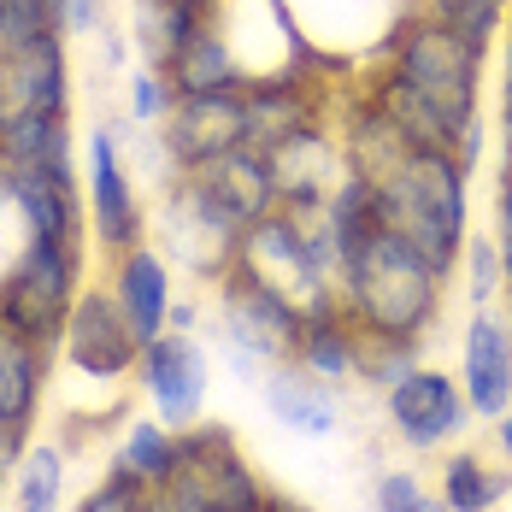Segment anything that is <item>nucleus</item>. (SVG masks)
I'll return each mask as SVG.
<instances>
[{
    "label": "nucleus",
    "instance_id": "obj_11",
    "mask_svg": "<svg viewBox=\"0 0 512 512\" xmlns=\"http://www.w3.org/2000/svg\"><path fill=\"white\" fill-rule=\"evenodd\" d=\"M136 383L148 389L159 424H171L177 436L195 430L206 418V389H212V359H206L201 336L195 330H165L159 342H148L142 365H136Z\"/></svg>",
    "mask_w": 512,
    "mask_h": 512
},
{
    "label": "nucleus",
    "instance_id": "obj_16",
    "mask_svg": "<svg viewBox=\"0 0 512 512\" xmlns=\"http://www.w3.org/2000/svg\"><path fill=\"white\" fill-rule=\"evenodd\" d=\"M183 177H189L206 201H212V212L230 218L242 236L254 230L259 218L277 212V171H271V159L259 154V148L218 154V159H206L201 171H183Z\"/></svg>",
    "mask_w": 512,
    "mask_h": 512
},
{
    "label": "nucleus",
    "instance_id": "obj_17",
    "mask_svg": "<svg viewBox=\"0 0 512 512\" xmlns=\"http://www.w3.org/2000/svg\"><path fill=\"white\" fill-rule=\"evenodd\" d=\"M465 401L477 418H501L512 407V324L495 307H477L460 342Z\"/></svg>",
    "mask_w": 512,
    "mask_h": 512
},
{
    "label": "nucleus",
    "instance_id": "obj_35",
    "mask_svg": "<svg viewBox=\"0 0 512 512\" xmlns=\"http://www.w3.org/2000/svg\"><path fill=\"white\" fill-rule=\"evenodd\" d=\"M53 12H59V36L71 42V36H95L106 24V0H53Z\"/></svg>",
    "mask_w": 512,
    "mask_h": 512
},
{
    "label": "nucleus",
    "instance_id": "obj_37",
    "mask_svg": "<svg viewBox=\"0 0 512 512\" xmlns=\"http://www.w3.org/2000/svg\"><path fill=\"white\" fill-rule=\"evenodd\" d=\"M495 248H501L507 289H512V165H501V189H495Z\"/></svg>",
    "mask_w": 512,
    "mask_h": 512
},
{
    "label": "nucleus",
    "instance_id": "obj_36",
    "mask_svg": "<svg viewBox=\"0 0 512 512\" xmlns=\"http://www.w3.org/2000/svg\"><path fill=\"white\" fill-rule=\"evenodd\" d=\"M24 454H30V424H24V418H6V412H0V489H6L12 477H18Z\"/></svg>",
    "mask_w": 512,
    "mask_h": 512
},
{
    "label": "nucleus",
    "instance_id": "obj_30",
    "mask_svg": "<svg viewBox=\"0 0 512 512\" xmlns=\"http://www.w3.org/2000/svg\"><path fill=\"white\" fill-rule=\"evenodd\" d=\"M171 106H177L171 77H165L159 65H148V59H136L130 77H124V112H130V124H165Z\"/></svg>",
    "mask_w": 512,
    "mask_h": 512
},
{
    "label": "nucleus",
    "instance_id": "obj_25",
    "mask_svg": "<svg viewBox=\"0 0 512 512\" xmlns=\"http://www.w3.org/2000/svg\"><path fill=\"white\" fill-rule=\"evenodd\" d=\"M436 495H442L448 512H495L512 495V465H495V460H483V454H471V448L448 454Z\"/></svg>",
    "mask_w": 512,
    "mask_h": 512
},
{
    "label": "nucleus",
    "instance_id": "obj_15",
    "mask_svg": "<svg viewBox=\"0 0 512 512\" xmlns=\"http://www.w3.org/2000/svg\"><path fill=\"white\" fill-rule=\"evenodd\" d=\"M0 195L24 218V236H53V242H77L89 248V201H83V177H59V171H6L0 165Z\"/></svg>",
    "mask_w": 512,
    "mask_h": 512
},
{
    "label": "nucleus",
    "instance_id": "obj_40",
    "mask_svg": "<svg viewBox=\"0 0 512 512\" xmlns=\"http://www.w3.org/2000/svg\"><path fill=\"white\" fill-rule=\"evenodd\" d=\"M142 512H183V507H177V501H171L165 489H154V495H148V507H142Z\"/></svg>",
    "mask_w": 512,
    "mask_h": 512
},
{
    "label": "nucleus",
    "instance_id": "obj_6",
    "mask_svg": "<svg viewBox=\"0 0 512 512\" xmlns=\"http://www.w3.org/2000/svg\"><path fill=\"white\" fill-rule=\"evenodd\" d=\"M301 324H307V318L289 307V301H277L271 289H259L254 277H242V271L218 277V342H224L230 365H236L248 383H259L271 365L295 359Z\"/></svg>",
    "mask_w": 512,
    "mask_h": 512
},
{
    "label": "nucleus",
    "instance_id": "obj_24",
    "mask_svg": "<svg viewBox=\"0 0 512 512\" xmlns=\"http://www.w3.org/2000/svg\"><path fill=\"white\" fill-rule=\"evenodd\" d=\"M295 365H307L312 377H324V383H348L359 371V324L342 307L307 318V324H301Z\"/></svg>",
    "mask_w": 512,
    "mask_h": 512
},
{
    "label": "nucleus",
    "instance_id": "obj_33",
    "mask_svg": "<svg viewBox=\"0 0 512 512\" xmlns=\"http://www.w3.org/2000/svg\"><path fill=\"white\" fill-rule=\"evenodd\" d=\"M371 507L377 512H448L442 507V495H430V489L418 483V471H377V483H371Z\"/></svg>",
    "mask_w": 512,
    "mask_h": 512
},
{
    "label": "nucleus",
    "instance_id": "obj_5",
    "mask_svg": "<svg viewBox=\"0 0 512 512\" xmlns=\"http://www.w3.org/2000/svg\"><path fill=\"white\" fill-rule=\"evenodd\" d=\"M83 271H89V248L53 242V236H24L18 259L0 277V324L42 348H59L65 318L77 307V295L89 289Z\"/></svg>",
    "mask_w": 512,
    "mask_h": 512
},
{
    "label": "nucleus",
    "instance_id": "obj_42",
    "mask_svg": "<svg viewBox=\"0 0 512 512\" xmlns=\"http://www.w3.org/2000/svg\"><path fill=\"white\" fill-rule=\"evenodd\" d=\"M195 6H212V0H195Z\"/></svg>",
    "mask_w": 512,
    "mask_h": 512
},
{
    "label": "nucleus",
    "instance_id": "obj_4",
    "mask_svg": "<svg viewBox=\"0 0 512 512\" xmlns=\"http://www.w3.org/2000/svg\"><path fill=\"white\" fill-rule=\"evenodd\" d=\"M236 271L254 277L259 289H271L277 301H289L301 318L342 307V259L330 248L324 218H312V224L289 218V212L259 218L236 248Z\"/></svg>",
    "mask_w": 512,
    "mask_h": 512
},
{
    "label": "nucleus",
    "instance_id": "obj_28",
    "mask_svg": "<svg viewBox=\"0 0 512 512\" xmlns=\"http://www.w3.org/2000/svg\"><path fill=\"white\" fill-rule=\"evenodd\" d=\"M418 6H424L418 18L454 30V36H465L471 48H483V53L507 30V12H512V0H418Z\"/></svg>",
    "mask_w": 512,
    "mask_h": 512
},
{
    "label": "nucleus",
    "instance_id": "obj_26",
    "mask_svg": "<svg viewBox=\"0 0 512 512\" xmlns=\"http://www.w3.org/2000/svg\"><path fill=\"white\" fill-rule=\"evenodd\" d=\"M177 460H183V436L159 418H124V442H118V465L136 471L148 489H165L177 477Z\"/></svg>",
    "mask_w": 512,
    "mask_h": 512
},
{
    "label": "nucleus",
    "instance_id": "obj_14",
    "mask_svg": "<svg viewBox=\"0 0 512 512\" xmlns=\"http://www.w3.org/2000/svg\"><path fill=\"white\" fill-rule=\"evenodd\" d=\"M383 401H389L395 436H401L407 448H418V454L454 442V436L465 430V418H471L465 389L448 377V371H436V365H412L395 389H383Z\"/></svg>",
    "mask_w": 512,
    "mask_h": 512
},
{
    "label": "nucleus",
    "instance_id": "obj_23",
    "mask_svg": "<svg viewBox=\"0 0 512 512\" xmlns=\"http://www.w3.org/2000/svg\"><path fill=\"white\" fill-rule=\"evenodd\" d=\"M165 77H171V95H177V101L248 83V77H242V65H236V53H230V42H224V30H218L212 18H206L189 42H183V53L165 65Z\"/></svg>",
    "mask_w": 512,
    "mask_h": 512
},
{
    "label": "nucleus",
    "instance_id": "obj_29",
    "mask_svg": "<svg viewBox=\"0 0 512 512\" xmlns=\"http://www.w3.org/2000/svg\"><path fill=\"white\" fill-rule=\"evenodd\" d=\"M412 365H424L412 336H377V330H359V371H354L359 383H371V389H395Z\"/></svg>",
    "mask_w": 512,
    "mask_h": 512
},
{
    "label": "nucleus",
    "instance_id": "obj_21",
    "mask_svg": "<svg viewBox=\"0 0 512 512\" xmlns=\"http://www.w3.org/2000/svg\"><path fill=\"white\" fill-rule=\"evenodd\" d=\"M48 377H53V348H42V342H30V336L0 324V412L36 424Z\"/></svg>",
    "mask_w": 512,
    "mask_h": 512
},
{
    "label": "nucleus",
    "instance_id": "obj_31",
    "mask_svg": "<svg viewBox=\"0 0 512 512\" xmlns=\"http://www.w3.org/2000/svg\"><path fill=\"white\" fill-rule=\"evenodd\" d=\"M465 295H471V307H495V295L507 289V265H501V248H495V236H465Z\"/></svg>",
    "mask_w": 512,
    "mask_h": 512
},
{
    "label": "nucleus",
    "instance_id": "obj_8",
    "mask_svg": "<svg viewBox=\"0 0 512 512\" xmlns=\"http://www.w3.org/2000/svg\"><path fill=\"white\" fill-rule=\"evenodd\" d=\"M154 230H159V254L171 265H183L189 277L201 283H218L236 271V248H242V230L230 218H218L212 201L201 189L177 171L171 189L159 195V212H154Z\"/></svg>",
    "mask_w": 512,
    "mask_h": 512
},
{
    "label": "nucleus",
    "instance_id": "obj_39",
    "mask_svg": "<svg viewBox=\"0 0 512 512\" xmlns=\"http://www.w3.org/2000/svg\"><path fill=\"white\" fill-rule=\"evenodd\" d=\"M195 318H201V312L183 301V307H171V330H195Z\"/></svg>",
    "mask_w": 512,
    "mask_h": 512
},
{
    "label": "nucleus",
    "instance_id": "obj_19",
    "mask_svg": "<svg viewBox=\"0 0 512 512\" xmlns=\"http://www.w3.org/2000/svg\"><path fill=\"white\" fill-rule=\"evenodd\" d=\"M259 395H265V412L283 424V430H295V436H307V442H324V436H336V383H324V377H312L307 365H295V359H283V365H271L265 377H259Z\"/></svg>",
    "mask_w": 512,
    "mask_h": 512
},
{
    "label": "nucleus",
    "instance_id": "obj_10",
    "mask_svg": "<svg viewBox=\"0 0 512 512\" xmlns=\"http://www.w3.org/2000/svg\"><path fill=\"white\" fill-rule=\"evenodd\" d=\"M236 148H248V83L189 95L159 124V154L171 171H201L206 159L236 154Z\"/></svg>",
    "mask_w": 512,
    "mask_h": 512
},
{
    "label": "nucleus",
    "instance_id": "obj_41",
    "mask_svg": "<svg viewBox=\"0 0 512 512\" xmlns=\"http://www.w3.org/2000/svg\"><path fill=\"white\" fill-rule=\"evenodd\" d=\"M0 53H6V18H0Z\"/></svg>",
    "mask_w": 512,
    "mask_h": 512
},
{
    "label": "nucleus",
    "instance_id": "obj_32",
    "mask_svg": "<svg viewBox=\"0 0 512 512\" xmlns=\"http://www.w3.org/2000/svg\"><path fill=\"white\" fill-rule=\"evenodd\" d=\"M148 495H154V489H148L136 471H124V465L112 460V465H106V477L71 512H142V507H148Z\"/></svg>",
    "mask_w": 512,
    "mask_h": 512
},
{
    "label": "nucleus",
    "instance_id": "obj_22",
    "mask_svg": "<svg viewBox=\"0 0 512 512\" xmlns=\"http://www.w3.org/2000/svg\"><path fill=\"white\" fill-rule=\"evenodd\" d=\"M206 18H212V6H195V0H130V42H136V59H148V65L165 71Z\"/></svg>",
    "mask_w": 512,
    "mask_h": 512
},
{
    "label": "nucleus",
    "instance_id": "obj_2",
    "mask_svg": "<svg viewBox=\"0 0 512 512\" xmlns=\"http://www.w3.org/2000/svg\"><path fill=\"white\" fill-rule=\"evenodd\" d=\"M442 289H448V271L407 248L395 230H377L342 259V312L377 336L424 342V330L442 312Z\"/></svg>",
    "mask_w": 512,
    "mask_h": 512
},
{
    "label": "nucleus",
    "instance_id": "obj_9",
    "mask_svg": "<svg viewBox=\"0 0 512 512\" xmlns=\"http://www.w3.org/2000/svg\"><path fill=\"white\" fill-rule=\"evenodd\" d=\"M59 354L89 383H124L142 365V336L130 330L112 283H89L77 295V307L65 318V336H59Z\"/></svg>",
    "mask_w": 512,
    "mask_h": 512
},
{
    "label": "nucleus",
    "instance_id": "obj_27",
    "mask_svg": "<svg viewBox=\"0 0 512 512\" xmlns=\"http://www.w3.org/2000/svg\"><path fill=\"white\" fill-rule=\"evenodd\" d=\"M65 448L59 442H30V454L12 477V512H59L65 501Z\"/></svg>",
    "mask_w": 512,
    "mask_h": 512
},
{
    "label": "nucleus",
    "instance_id": "obj_38",
    "mask_svg": "<svg viewBox=\"0 0 512 512\" xmlns=\"http://www.w3.org/2000/svg\"><path fill=\"white\" fill-rule=\"evenodd\" d=\"M495 442H501V454H507V465H512V407L495 418Z\"/></svg>",
    "mask_w": 512,
    "mask_h": 512
},
{
    "label": "nucleus",
    "instance_id": "obj_18",
    "mask_svg": "<svg viewBox=\"0 0 512 512\" xmlns=\"http://www.w3.org/2000/svg\"><path fill=\"white\" fill-rule=\"evenodd\" d=\"M106 283H112L118 307H124V318H130V330L142 336V348L171 330V307H177V301H171V259L159 254L154 242L112 254Z\"/></svg>",
    "mask_w": 512,
    "mask_h": 512
},
{
    "label": "nucleus",
    "instance_id": "obj_12",
    "mask_svg": "<svg viewBox=\"0 0 512 512\" xmlns=\"http://www.w3.org/2000/svg\"><path fill=\"white\" fill-rule=\"evenodd\" d=\"M89 230L101 242V254H124L148 242V206L136 189V171L124 165V142L112 130H89Z\"/></svg>",
    "mask_w": 512,
    "mask_h": 512
},
{
    "label": "nucleus",
    "instance_id": "obj_34",
    "mask_svg": "<svg viewBox=\"0 0 512 512\" xmlns=\"http://www.w3.org/2000/svg\"><path fill=\"white\" fill-rule=\"evenodd\" d=\"M0 18H6V48L36 42V36H53V30H59L53 0H0Z\"/></svg>",
    "mask_w": 512,
    "mask_h": 512
},
{
    "label": "nucleus",
    "instance_id": "obj_1",
    "mask_svg": "<svg viewBox=\"0 0 512 512\" xmlns=\"http://www.w3.org/2000/svg\"><path fill=\"white\" fill-rule=\"evenodd\" d=\"M483 59L489 53L471 48L465 36L430 24V18H407L401 36L389 42V59L377 71L371 101L383 106L418 148H448L465 171L483 159Z\"/></svg>",
    "mask_w": 512,
    "mask_h": 512
},
{
    "label": "nucleus",
    "instance_id": "obj_13",
    "mask_svg": "<svg viewBox=\"0 0 512 512\" xmlns=\"http://www.w3.org/2000/svg\"><path fill=\"white\" fill-rule=\"evenodd\" d=\"M18 118H71V53L59 30L0 53V124Z\"/></svg>",
    "mask_w": 512,
    "mask_h": 512
},
{
    "label": "nucleus",
    "instance_id": "obj_20",
    "mask_svg": "<svg viewBox=\"0 0 512 512\" xmlns=\"http://www.w3.org/2000/svg\"><path fill=\"white\" fill-rule=\"evenodd\" d=\"M0 165L6 171H59V177H77V130H71V118H18V124H0Z\"/></svg>",
    "mask_w": 512,
    "mask_h": 512
},
{
    "label": "nucleus",
    "instance_id": "obj_3",
    "mask_svg": "<svg viewBox=\"0 0 512 512\" xmlns=\"http://www.w3.org/2000/svg\"><path fill=\"white\" fill-rule=\"evenodd\" d=\"M465 177L471 171L448 148H418V142L383 177H371L377 206H383V230H395L407 248H418L448 277L465 254V236H471L465 230Z\"/></svg>",
    "mask_w": 512,
    "mask_h": 512
},
{
    "label": "nucleus",
    "instance_id": "obj_7",
    "mask_svg": "<svg viewBox=\"0 0 512 512\" xmlns=\"http://www.w3.org/2000/svg\"><path fill=\"white\" fill-rule=\"evenodd\" d=\"M165 495L183 512H265V489H259L248 454L236 448L230 424H195L183 430V460L177 477L165 483Z\"/></svg>",
    "mask_w": 512,
    "mask_h": 512
}]
</instances>
